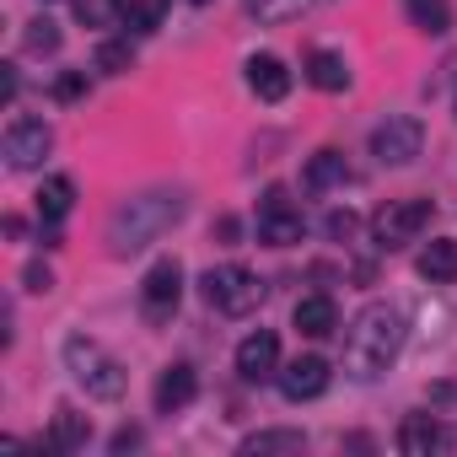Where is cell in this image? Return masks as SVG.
Wrapping results in <instances>:
<instances>
[{
    "label": "cell",
    "instance_id": "obj_4",
    "mask_svg": "<svg viewBox=\"0 0 457 457\" xmlns=\"http://www.w3.org/2000/svg\"><path fill=\"white\" fill-rule=\"evenodd\" d=\"M204 302H210L220 318H248V312H259V302H264V280H259L248 264H220V270L204 275Z\"/></svg>",
    "mask_w": 457,
    "mask_h": 457
},
{
    "label": "cell",
    "instance_id": "obj_19",
    "mask_svg": "<svg viewBox=\"0 0 457 457\" xmlns=\"http://www.w3.org/2000/svg\"><path fill=\"white\" fill-rule=\"evenodd\" d=\"M87 441H92V420H87V414H76L71 403H65V409H54L49 446H54V452H76V446H87Z\"/></svg>",
    "mask_w": 457,
    "mask_h": 457
},
{
    "label": "cell",
    "instance_id": "obj_9",
    "mask_svg": "<svg viewBox=\"0 0 457 457\" xmlns=\"http://www.w3.org/2000/svg\"><path fill=\"white\" fill-rule=\"evenodd\" d=\"M49 145H54V129L44 124V119H12L6 124V167L12 172H33L44 156H49Z\"/></svg>",
    "mask_w": 457,
    "mask_h": 457
},
{
    "label": "cell",
    "instance_id": "obj_16",
    "mask_svg": "<svg viewBox=\"0 0 457 457\" xmlns=\"http://www.w3.org/2000/svg\"><path fill=\"white\" fill-rule=\"evenodd\" d=\"M291 323H296V334H307V339H328V334L339 328V307H334V296H302L296 312H291Z\"/></svg>",
    "mask_w": 457,
    "mask_h": 457
},
{
    "label": "cell",
    "instance_id": "obj_20",
    "mask_svg": "<svg viewBox=\"0 0 457 457\" xmlns=\"http://www.w3.org/2000/svg\"><path fill=\"white\" fill-rule=\"evenodd\" d=\"M403 12H409V22H414L420 33H430V38L452 33V0H403Z\"/></svg>",
    "mask_w": 457,
    "mask_h": 457
},
{
    "label": "cell",
    "instance_id": "obj_31",
    "mask_svg": "<svg viewBox=\"0 0 457 457\" xmlns=\"http://www.w3.org/2000/svg\"><path fill=\"white\" fill-rule=\"evenodd\" d=\"M129 446H140V430H135V425H124V430L113 436V452H129Z\"/></svg>",
    "mask_w": 457,
    "mask_h": 457
},
{
    "label": "cell",
    "instance_id": "obj_27",
    "mask_svg": "<svg viewBox=\"0 0 457 457\" xmlns=\"http://www.w3.org/2000/svg\"><path fill=\"white\" fill-rule=\"evenodd\" d=\"M22 44H28L33 54H54V49H60V28H54L49 17H38V22H28V33H22Z\"/></svg>",
    "mask_w": 457,
    "mask_h": 457
},
{
    "label": "cell",
    "instance_id": "obj_24",
    "mask_svg": "<svg viewBox=\"0 0 457 457\" xmlns=\"http://www.w3.org/2000/svg\"><path fill=\"white\" fill-rule=\"evenodd\" d=\"M318 6H328V0H253L259 22H291V17H307Z\"/></svg>",
    "mask_w": 457,
    "mask_h": 457
},
{
    "label": "cell",
    "instance_id": "obj_21",
    "mask_svg": "<svg viewBox=\"0 0 457 457\" xmlns=\"http://www.w3.org/2000/svg\"><path fill=\"white\" fill-rule=\"evenodd\" d=\"M71 204H76V183H71L65 172H60V178H44V188H38V215L60 226V220L71 215Z\"/></svg>",
    "mask_w": 457,
    "mask_h": 457
},
{
    "label": "cell",
    "instance_id": "obj_8",
    "mask_svg": "<svg viewBox=\"0 0 457 457\" xmlns=\"http://www.w3.org/2000/svg\"><path fill=\"white\" fill-rule=\"evenodd\" d=\"M302 232H307L302 204H291L286 188H270V194L259 199V243H270V248H296Z\"/></svg>",
    "mask_w": 457,
    "mask_h": 457
},
{
    "label": "cell",
    "instance_id": "obj_18",
    "mask_svg": "<svg viewBox=\"0 0 457 457\" xmlns=\"http://www.w3.org/2000/svg\"><path fill=\"white\" fill-rule=\"evenodd\" d=\"M307 81H312L318 92H345V87H350V65H345V54H334V49H312V54H307Z\"/></svg>",
    "mask_w": 457,
    "mask_h": 457
},
{
    "label": "cell",
    "instance_id": "obj_35",
    "mask_svg": "<svg viewBox=\"0 0 457 457\" xmlns=\"http://www.w3.org/2000/svg\"><path fill=\"white\" fill-rule=\"evenodd\" d=\"M452 113H457V103H452Z\"/></svg>",
    "mask_w": 457,
    "mask_h": 457
},
{
    "label": "cell",
    "instance_id": "obj_28",
    "mask_svg": "<svg viewBox=\"0 0 457 457\" xmlns=\"http://www.w3.org/2000/svg\"><path fill=\"white\" fill-rule=\"evenodd\" d=\"M355 210H328V220H323V232H328V243H350L355 237Z\"/></svg>",
    "mask_w": 457,
    "mask_h": 457
},
{
    "label": "cell",
    "instance_id": "obj_22",
    "mask_svg": "<svg viewBox=\"0 0 457 457\" xmlns=\"http://www.w3.org/2000/svg\"><path fill=\"white\" fill-rule=\"evenodd\" d=\"M248 457H275V452H307V436L302 430H253L243 441Z\"/></svg>",
    "mask_w": 457,
    "mask_h": 457
},
{
    "label": "cell",
    "instance_id": "obj_29",
    "mask_svg": "<svg viewBox=\"0 0 457 457\" xmlns=\"http://www.w3.org/2000/svg\"><path fill=\"white\" fill-rule=\"evenodd\" d=\"M54 97H60V103H76V97H87V76H81V71H65V76H54Z\"/></svg>",
    "mask_w": 457,
    "mask_h": 457
},
{
    "label": "cell",
    "instance_id": "obj_23",
    "mask_svg": "<svg viewBox=\"0 0 457 457\" xmlns=\"http://www.w3.org/2000/svg\"><path fill=\"white\" fill-rule=\"evenodd\" d=\"M167 17V0H124V28L129 33H156Z\"/></svg>",
    "mask_w": 457,
    "mask_h": 457
},
{
    "label": "cell",
    "instance_id": "obj_25",
    "mask_svg": "<svg viewBox=\"0 0 457 457\" xmlns=\"http://www.w3.org/2000/svg\"><path fill=\"white\" fill-rule=\"evenodd\" d=\"M103 76H124V71H135V49H129V38H108V44H97V60H92Z\"/></svg>",
    "mask_w": 457,
    "mask_h": 457
},
{
    "label": "cell",
    "instance_id": "obj_33",
    "mask_svg": "<svg viewBox=\"0 0 457 457\" xmlns=\"http://www.w3.org/2000/svg\"><path fill=\"white\" fill-rule=\"evenodd\" d=\"M0 92H6V103L17 97V65H6V76H0Z\"/></svg>",
    "mask_w": 457,
    "mask_h": 457
},
{
    "label": "cell",
    "instance_id": "obj_3",
    "mask_svg": "<svg viewBox=\"0 0 457 457\" xmlns=\"http://www.w3.org/2000/svg\"><path fill=\"white\" fill-rule=\"evenodd\" d=\"M65 371L87 387V398H103V403H113V398H124V387H129V371L97 345V339H87V334H71L65 339Z\"/></svg>",
    "mask_w": 457,
    "mask_h": 457
},
{
    "label": "cell",
    "instance_id": "obj_5",
    "mask_svg": "<svg viewBox=\"0 0 457 457\" xmlns=\"http://www.w3.org/2000/svg\"><path fill=\"white\" fill-rule=\"evenodd\" d=\"M430 226V199H387L377 215H371V237H377V248H409V243H420V232Z\"/></svg>",
    "mask_w": 457,
    "mask_h": 457
},
{
    "label": "cell",
    "instance_id": "obj_2",
    "mask_svg": "<svg viewBox=\"0 0 457 457\" xmlns=\"http://www.w3.org/2000/svg\"><path fill=\"white\" fill-rule=\"evenodd\" d=\"M403 334L409 328H403V312L398 307H387V302L361 307L350 318V328H345V371L350 377H382L398 361Z\"/></svg>",
    "mask_w": 457,
    "mask_h": 457
},
{
    "label": "cell",
    "instance_id": "obj_34",
    "mask_svg": "<svg viewBox=\"0 0 457 457\" xmlns=\"http://www.w3.org/2000/svg\"><path fill=\"white\" fill-rule=\"evenodd\" d=\"M194 6H204V0H194Z\"/></svg>",
    "mask_w": 457,
    "mask_h": 457
},
{
    "label": "cell",
    "instance_id": "obj_11",
    "mask_svg": "<svg viewBox=\"0 0 457 457\" xmlns=\"http://www.w3.org/2000/svg\"><path fill=\"white\" fill-rule=\"evenodd\" d=\"M398 452H403V457L452 452V430H446L436 414H403V425H398Z\"/></svg>",
    "mask_w": 457,
    "mask_h": 457
},
{
    "label": "cell",
    "instance_id": "obj_32",
    "mask_svg": "<svg viewBox=\"0 0 457 457\" xmlns=\"http://www.w3.org/2000/svg\"><path fill=\"white\" fill-rule=\"evenodd\" d=\"M215 237H220V243H237V220L220 215V220H215Z\"/></svg>",
    "mask_w": 457,
    "mask_h": 457
},
{
    "label": "cell",
    "instance_id": "obj_6",
    "mask_svg": "<svg viewBox=\"0 0 457 457\" xmlns=\"http://www.w3.org/2000/svg\"><path fill=\"white\" fill-rule=\"evenodd\" d=\"M420 151H425V124L414 113H393L371 129V156L382 167H409Z\"/></svg>",
    "mask_w": 457,
    "mask_h": 457
},
{
    "label": "cell",
    "instance_id": "obj_14",
    "mask_svg": "<svg viewBox=\"0 0 457 457\" xmlns=\"http://www.w3.org/2000/svg\"><path fill=\"white\" fill-rule=\"evenodd\" d=\"M248 87H253L259 103H286V97H291V71H286V60L253 54V60H248Z\"/></svg>",
    "mask_w": 457,
    "mask_h": 457
},
{
    "label": "cell",
    "instance_id": "obj_12",
    "mask_svg": "<svg viewBox=\"0 0 457 457\" xmlns=\"http://www.w3.org/2000/svg\"><path fill=\"white\" fill-rule=\"evenodd\" d=\"M280 371V339L270 328H253L243 345H237V377L243 382H264Z\"/></svg>",
    "mask_w": 457,
    "mask_h": 457
},
{
    "label": "cell",
    "instance_id": "obj_30",
    "mask_svg": "<svg viewBox=\"0 0 457 457\" xmlns=\"http://www.w3.org/2000/svg\"><path fill=\"white\" fill-rule=\"evenodd\" d=\"M22 286H28V291H54L49 264H28V270H22Z\"/></svg>",
    "mask_w": 457,
    "mask_h": 457
},
{
    "label": "cell",
    "instance_id": "obj_13",
    "mask_svg": "<svg viewBox=\"0 0 457 457\" xmlns=\"http://www.w3.org/2000/svg\"><path fill=\"white\" fill-rule=\"evenodd\" d=\"M194 393H199V377H194V366H167L162 377H156V387H151V403H156V414H178V409H188L194 403Z\"/></svg>",
    "mask_w": 457,
    "mask_h": 457
},
{
    "label": "cell",
    "instance_id": "obj_26",
    "mask_svg": "<svg viewBox=\"0 0 457 457\" xmlns=\"http://www.w3.org/2000/svg\"><path fill=\"white\" fill-rule=\"evenodd\" d=\"M76 17L87 28H113L124 22V0H76Z\"/></svg>",
    "mask_w": 457,
    "mask_h": 457
},
{
    "label": "cell",
    "instance_id": "obj_10",
    "mask_svg": "<svg viewBox=\"0 0 457 457\" xmlns=\"http://www.w3.org/2000/svg\"><path fill=\"white\" fill-rule=\"evenodd\" d=\"M275 382H280V393H286L291 403H307V398L328 393L334 371H328V361H323V355H296L291 366H280V371H275Z\"/></svg>",
    "mask_w": 457,
    "mask_h": 457
},
{
    "label": "cell",
    "instance_id": "obj_7",
    "mask_svg": "<svg viewBox=\"0 0 457 457\" xmlns=\"http://www.w3.org/2000/svg\"><path fill=\"white\" fill-rule=\"evenodd\" d=\"M178 302H183V264L178 259H156L145 270V280H140V318L145 323H172Z\"/></svg>",
    "mask_w": 457,
    "mask_h": 457
},
{
    "label": "cell",
    "instance_id": "obj_1",
    "mask_svg": "<svg viewBox=\"0 0 457 457\" xmlns=\"http://www.w3.org/2000/svg\"><path fill=\"white\" fill-rule=\"evenodd\" d=\"M183 210H188V199L183 194H167V188H151V194L124 199L108 215V248H113V259H129V253L151 248L156 237H167L172 226L183 220Z\"/></svg>",
    "mask_w": 457,
    "mask_h": 457
},
{
    "label": "cell",
    "instance_id": "obj_15",
    "mask_svg": "<svg viewBox=\"0 0 457 457\" xmlns=\"http://www.w3.org/2000/svg\"><path fill=\"white\" fill-rule=\"evenodd\" d=\"M350 183V162L345 151H312L307 167H302V188L307 194H328V188H345Z\"/></svg>",
    "mask_w": 457,
    "mask_h": 457
},
{
    "label": "cell",
    "instance_id": "obj_17",
    "mask_svg": "<svg viewBox=\"0 0 457 457\" xmlns=\"http://www.w3.org/2000/svg\"><path fill=\"white\" fill-rule=\"evenodd\" d=\"M414 270H420V280H430V286H452V280H457V237L425 243L420 259H414Z\"/></svg>",
    "mask_w": 457,
    "mask_h": 457
}]
</instances>
